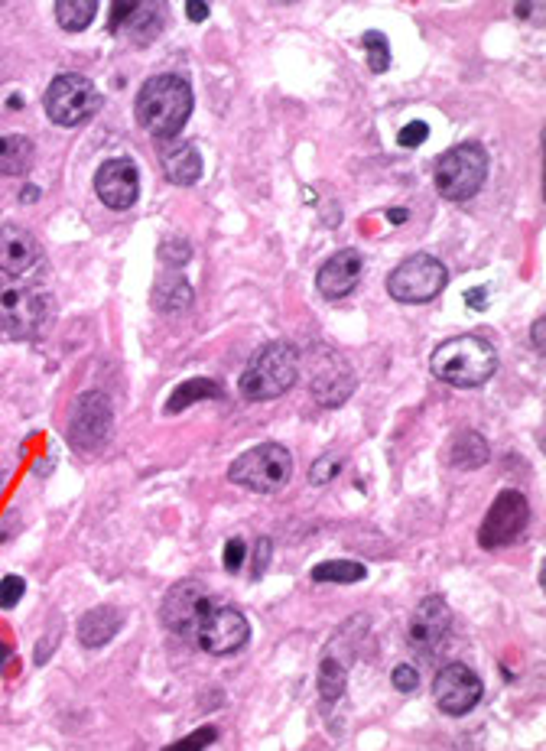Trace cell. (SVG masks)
I'll return each instance as SVG.
<instances>
[{"label": "cell", "mask_w": 546, "mask_h": 751, "mask_svg": "<svg viewBox=\"0 0 546 751\" xmlns=\"http://www.w3.org/2000/svg\"><path fill=\"white\" fill-rule=\"evenodd\" d=\"M446 283H449V270L439 257L413 254L390 270L387 293H390V300H397L403 306H420V303H433L436 296L446 290Z\"/></svg>", "instance_id": "obj_8"}, {"label": "cell", "mask_w": 546, "mask_h": 751, "mask_svg": "<svg viewBox=\"0 0 546 751\" xmlns=\"http://www.w3.org/2000/svg\"><path fill=\"white\" fill-rule=\"evenodd\" d=\"M218 400V397H225V387H221L218 381H212V378H189V381H182L173 394H169V400H166V413H179V410H186V407H192V404H199V400Z\"/></svg>", "instance_id": "obj_25"}, {"label": "cell", "mask_w": 546, "mask_h": 751, "mask_svg": "<svg viewBox=\"0 0 546 751\" xmlns=\"http://www.w3.org/2000/svg\"><path fill=\"white\" fill-rule=\"evenodd\" d=\"M533 348H537V352H546V319L543 316L533 322Z\"/></svg>", "instance_id": "obj_39"}, {"label": "cell", "mask_w": 546, "mask_h": 751, "mask_svg": "<svg viewBox=\"0 0 546 751\" xmlns=\"http://www.w3.org/2000/svg\"><path fill=\"white\" fill-rule=\"evenodd\" d=\"M4 478H7V475H4V472H0V491H4Z\"/></svg>", "instance_id": "obj_45"}, {"label": "cell", "mask_w": 546, "mask_h": 751, "mask_svg": "<svg viewBox=\"0 0 546 751\" xmlns=\"http://www.w3.org/2000/svg\"><path fill=\"white\" fill-rule=\"evenodd\" d=\"M101 105H104V98L95 88V82L85 79V75H78V72L56 75V79L49 82L46 98H43L49 121L59 124V127H78V124L91 121L101 111Z\"/></svg>", "instance_id": "obj_7"}, {"label": "cell", "mask_w": 546, "mask_h": 751, "mask_svg": "<svg viewBox=\"0 0 546 751\" xmlns=\"http://www.w3.org/2000/svg\"><path fill=\"white\" fill-rule=\"evenodd\" d=\"M345 673H348L345 660L335 657V651H329V654L322 657V667H319V693H322L325 703H335V699L342 696V690H345Z\"/></svg>", "instance_id": "obj_28"}, {"label": "cell", "mask_w": 546, "mask_h": 751, "mask_svg": "<svg viewBox=\"0 0 546 751\" xmlns=\"http://www.w3.org/2000/svg\"><path fill=\"white\" fill-rule=\"evenodd\" d=\"M368 576V569L355 560H325L319 566H312L309 579L312 582H335V586H348V582H361Z\"/></svg>", "instance_id": "obj_27"}, {"label": "cell", "mask_w": 546, "mask_h": 751, "mask_svg": "<svg viewBox=\"0 0 546 751\" xmlns=\"http://www.w3.org/2000/svg\"><path fill=\"white\" fill-rule=\"evenodd\" d=\"M228 478L247 491H257V495H273V491L290 485L293 456L280 443H260L231 462Z\"/></svg>", "instance_id": "obj_6"}, {"label": "cell", "mask_w": 546, "mask_h": 751, "mask_svg": "<svg viewBox=\"0 0 546 751\" xmlns=\"http://www.w3.org/2000/svg\"><path fill=\"white\" fill-rule=\"evenodd\" d=\"M387 218H390V222H394V225H403V222H407V209H394V212H387Z\"/></svg>", "instance_id": "obj_42"}, {"label": "cell", "mask_w": 546, "mask_h": 751, "mask_svg": "<svg viewBox=\"0 0 546 751\" xmlns=\"http://www.w3.org/2000/svg\"><path fill=\"white\" fill-rule=\"evenodd\" d=\"M390 680H394L400 693H413L416 686H420V673H416V667H410V664H397L394 670H390Z\"/></svg>", "instance_id": "obj_34"}, {"label": "cell", "mask_w": 546, "mask_h": 751, "mask_svg": "<svg viewBox=\"0 0 546 751\" xmlns=\"http://www.w3.org/2000/svg\"><path fill=\"white\" fill-rule=\"evenodd\" d=\"M156 254H160V261L166 264V267H182L192 257V248H189V241L186 238H163V244L156 248Z\"/></svg>", "instance_id": "obj_30"}, {"label": "cell", "mask_w": 546, "mask_h": 751, "mask_svg": "<svg viewBox=\"0 0 546 751\" xmlns=\"http://www.w3.org/2000/svg\"><path fill=\"white\" fill-rule=\"evenodd\" d=\"M4 660H7V647H0V667H4Z\"/></svg>", "instance_id": "obj_44"}, {"label": "cell", "mask_w": 546, "mask_h": 751, "mask_svg": "<svg viewBox=\"0 0 546 751\" xmlns=\"http://www.w3.org/2000/svg\"><path fill=\"white\" fill-rule=\"evenodd\" d=\"M361 46L368 49V66H371V72H387V66H390V43L384 40V33H377V30H368L361 36Z\"/></svg>", "instance_id": "obj_29"}, {"label": "cell", "mask_w": 546, "mask_h": 751, "mask_svg": "<svg viewBox=\"0 0 546 751\" xmlns=\"http://www.w3.org/2000/svg\"><path fill=\"white\" fill-rule=\"evenodd\" d=\"M351 391H355V378H351L348 368L338 374L335 358H332V368L316 371V378H312V397H316L322 407H342L351 397Z\"/></svg>", "instance_id": "obj_21"}, {"label": "cell", "mask_w": 546, "mask_h": 751, "mask_svg": "<svg viewBox=\"0 0 546 751\" xmlns=\"http://www.w3.org/2000/svg\"><path fill=\"white\" fill-rule=\"evenodd\" d=\"M361 277H364V254L358 248H345L319 267L316 290L325 300H345L348 293L358 290Z\"/></svg>", "instance_id": "obj_17"}, {"label": "cell", "mask_w": 546, "mask_h": 751, "mask_svg": "<svg viewBox=\"0 0 546 751\" xmlns=\"http://www.w3.org/2000/svg\"><path fill=\"white\" fill-rule=\"evenodd\" d=\"M153 306L160 313H182L192 306V287L182 274H163L153 287Z\"/></svg>", "instance_id": "obj_24"}, {"label": "cell", "mask_w": 546, "mask_h": 751, "mask_svg": "<svg viewBox=\"0 0 546 751\" xmlns=\"http://www.w3.org/2000/svg\"><path fill=\"white\" fill-rule=\"evenodd\" d=\"M452 634V612L442 595H426L410 618V647L420 657L433 660L442 654Z\"/></svg>", "instance_id": "obj_13"}, {"label": "cell", "mask_w": 546, "mask_h": 751, "mask_svg": "<svg viewBox=\"0 0 546 751\" xmlns=\"http://www.w3.org/2000/svg\"><path fill=\"white\" fill-rule=\"evenodd\" d=\"M134 10V4H114L111 7V33H117L124 27V20H127V14Z\"/></svg>", "instance_id": "obj_38"}, {"label": "cell", "mask_w": 546, "mask_h": 751, "mask_svg": "<svg viewBox=\"0 0 546 751\" xmlns=\"http://www.w3.org/2000/svg\"><path fill=\"white\" fill-rule=\"evenodd\" d=\"M299 378V352L290 342H267L247 361L238 378L244 400H273L283 397Z\"/></svg>", "instance_id": "obj_3"}, {"label": "cell", "mask_w": 546, "mask_h": 751, "mask_svg": "<svg viewBox=\"0 0 546 751\" xmlns=\"http://www.w3.org/2000/svg\"><path fill=\"white\" fill-rule=\"evenodd\" d=\"M192 88L182 75L163 72L153 75L140 85L134 101V118L137 124L156 140H173L182 134V127L192 118Z\"/></svg>", "instance_id": "obj_1"}, {"label": "cell", "mask_w": 546, "mask_h": 751, "mask_svg": "<svg viewBox=\"0 0 546 751\" xmlns=\"http://www.w3.org/2000/svg\"><path fill=\"white\" fill-rule=\"evenodd\" d=\"M244 540L241 537H231L228 543H225V569L228 573H241V566H244Z\"/></svg>", "instance_id": "obj_35"}, {"label": "cell", "mask_w": 546, "mask_h": 751, "mask_svg": "<svg viewBox=\"0 0 546 751\" xmlns=\"http://www.w3.org/2000/svg\"><path fill=\"white\" fill-rule=\"evenodd\" d=\"M163 14H166L163 4H134V10L127 14L124 27L117 30V33L127 36L130 43L143 46V43H150V40H156V36H160L163 20H166Z\"/></svg>", "instance_id": "obj_20"}, {"label": "cell", "mask_w": 546, "mask_h": 751, "mask_svg": "<svg viewBox=\"0 0 546 751\" xmlns=\"http://www.w3.org/2000/svg\"><path fill=\"white\" fill-rule=\"evenodd\" d=\"M433 696H436V706L446 712V716H465V712H472L481 703L485 683H481L478 673L468 670L465 664H446L433 680Z\"/></svg>", "instance_id": "obj_14"}, {"label": "cell", "mask_w": 546, "mask_h": 751, "mask_svg": "<svg viewBox=\"0 0 546 751\" xmlns=\"http://www.w3.org/2000/svg\"><path fill=\"white\" fill-rule=\"evenodd\" d=\"M52 14H56V23L65 33H78L91 27V20L98 14V4L95 0H59V4L52 7Z\"/></svg>", "instance_id": "obj_26"}, {"label": "cell", "mask_w": 546, "mask_h": 751, "mask_svg": "<svg viewBox=\"0 0 546 751\" xmlns=\"http://www.w3.org/2000/svg\"><path fill=\"white\" fill-rule=\"evenodd\" d=\"M23 595H26V579H20V576L0 579V608H17Z\"/></svg>", "instance_id": "obj_33"}, {"label": "cell", "mask_w": 546, "mask_h": 751, "mask_svg": "<svg viewBox=\"0 0 546 751\" xmlns=\"http://www.w3.org/2000/svg\"><path fill=\"white\" fill-rule=\"evenodd\" d=\"M212 608H215V602H212V595H208V589L202 586V582L182 579L166 592V599L160 605V618L173 634L195 638L199 628H202L205 615L212 612Z\"/></svg>", "instance_id": "obj_12"}, {"label": "cell", "mask_w": 546, "mask_h": 751, "mask_svg": "<svg viewBox=\"0 0 546 751\" xmlns=\"http://www.w3.org/2000/svg\"><path fill=\"white\" fill-rule=\"evenodd\" d=\"M160 163H163V173L173 186H195L202 179V153L189 140H173V144H166L160 153Z\"/></svg>", "instance_id": "obj_18"}, {"label": "cell", "mask_w": 546, "mask_h": 751, "mask_svg": "<svg viewBox=\"0 0 546 751\" xmlns=\"http://www.w3.org/2000/svg\"><path fill=\"white\" fill-rule=\"evenodd\" d=\"M530 521V504L517 488H504L498 498L491 501L478 530V547L481 550H504L524 537Z\"/></svg>", "instance_id": "obj_9"}, {"label": "cell", "mask_w": 546, "mask_h": 751, "mask_svg": "<svg viewBox=\"0 0 546 751\" xmlns=\"http://www.w3.org/2000/svg\"><path fill=\"white\" fill-rule=\"evenodd\" d=\"M0 274L23 283H36L46 274L43 244L36 241L33 231L13 222H0Z\"/></svg>", "instance_id": "obj_11"}, {"label": "cell", "mask_w": 546, "mask_h": 751, "mask_svg": "<svg viewBox=\"0 0 546 751\" xmlns=\"http://www.w3.org/2000/svg\"><path fill=\"white\" fill-rule=\"evenodd\" d=\"M215 738H218V729H212V725H208V729H199V732H192L189 738H182V742H179V745H173L169 751H182V748H208V745L215 742Z\"/></svg>", "instance_id": "obj_36"}, {"label": "cell", "mask_w": 546, "mask_h": 751, "mask_svg": "<svg viewBox=\"0 0 546 751\" xmlns=\"http://www.w3.org/2000/svg\"><path fill=\"white\" fill-rule=\"evenodd\" d=\"M270 550H273V543L267 540V537H260L257 540V547H254V566H251V579H260L267 573V563H270Z\"/></svg>", "instance_id": "obj_37"}, {"label": "cell", "mask_w": 546, "mask_h": 751, "mask_svg": "<svg viewBox=\"0 0 546 751\" xmlns=\"http://www.w3.org/2000/svg\"><path fill=\"white\" fill-rule=\"evenodd\" d=\"M426 140H429V124H426V121H410V124H403L400 134H397V144L407 147V150L423 147Z\"/></svg>", "instance_id": "obj_32"}, {"label": "cell", "mask_w": 546, "mask_h": 751, "mask_svg": "<svg viewBox=\"0 0 546 751\" xmlns=\"http://www.w3.org/2000/svg\"><path fill=\"white\" fill-rule=\"evenodd\" d=\"M36 147L23 134H4L0 137V176H23L33 170Z\"/></svg>", "instance_id": "obj_23"}, {"label": "cell", "mask_w": 546, "mask_h": 751, "mask_svg": "<svg viewBox=\"0 0 546 751\" xmlns=\"http://www.w3.org/2000/svg\"><path fill=\"white\" fill-rule=\"evenodd\" d=\"M465 300H468V306H475V309H485L488 303H485V287H478V290H468L465 293Z\"/></svg>", "instance_id": "obj_41"}, {"label": "cell", "mask_w": 546, "mask_h": 751, "mask_svg": "<svg viewBox=\"0 0 546 751\" xmlns=\"http://www.w3.org/2000/svg\"><path fill=\"white\" fill-rule=\"evenodd\" d=\"M186 14H189V20L202 23L208 14H212V7H208V4H195V0H189V4H186Z\"/></svg>", "instance_id": "obj_40"}, {"label": "cell", "mask_w": 546, "mask_h": 751, "mask_svg": "<svg viewBox=\"0 0 546 751\" xmlns=\"http://www.w3.org/2000/svg\"><path fill=\"white\" fill-rule=\"evenodd\" d=\"M429 371L433 378H439L449 387H481L494 378L498 371V352L488 339L481 335H455V339H446L442 345H436L433 358H429Z\"/></svg>", "instance_id": "obj_2"}, {"label": "cell", "mask_w": 546, "mask_h": 751, "mask_svg": "<svg viewBox=\"0 0 546 751\" xmlns=\"http://www.w3.org/2000/svg\"><path fill=\"white\" fill-rule=\"evenodd\" d=\"M114 430V410L108 394L101 391H85L78 394L75 407L69 413V443L78 452H95L108 443Z\"/></svg>", "instance_id": "obj_10"}, {"label": "cell", "mask_w": 546, "mask_h": 751, "mask_svg": "<svg viewBox=\"0 0 546 751\" xmlns=\"http://www.w3.org/2000/svg\"><path fill=\"white\" fill-rule=\"evenodd\" d=\"M488 166L491 157L488 150L475 144V140H465V144H455L446 150L436 163V189L442 199L449 202H465L481 192L488 179Z\"/></svg>", "instance_id": "obj_5"}, {"label": "cell", "mask_w": 546, "mask_h": 751, "mask_svg": "<svg viewBox=\"0 0 546 751\" xmlns=\"http://www.w3.org/2000/svg\"><path fill=\"white\" fill-rule=\"evenodd\" d=\"M342 472V459L338 456H319L316 462H312V469H309V482L312 485H325V482H332V478Z\"/></svg>", "instance_id": "obj_31"}, {"label": "cell", "mask_w": 546, "mask_h": 751, "mask_svg": "<svg viewBox=\"0 0 546 751\" xmlns=\"http://www.w3.org/2000/svg\"><path fill=\"white\" fill-rule=\"evenodd\" d=\"M247 638H251V625H247V618L231 605H215L212 612L205 615L199 634H195L202 651L215 657H228L234 651H241Z\"/></svg>", "instance_id": "obj_15"}, {"label": "cell", "mask_w": 546, "mask_h": 751, "mask_svg": "<svg viewBox=\"0 0 546 751\" xmlns=\"http://www.w3.org/2000/svg\"><path fill=\"white\" fill-rule=\"evenodd\" d=\"M56 316L52 296L36 283L0 277V332L10 339H39Z\"/></svg>", "instance_id": "obj_4"}, {"label": "cell", "mask_w": 546, "mask_h": 751, "mask_svg": "<svg viewBox=\"0 0 546 751\" xmlns=\"http://www.w3.org/2000/svg\"><path fill=\"white\" fill-rule=\"evenodd\" d=\"M20 199H23V202H36V199H39V189H23Z\"/></svg>", "instance_id": "obj_43"}, {"label": "cell", "mask_w": 546, "mask_h": 751, "mask_svg": "<svg viewBox=\"0 0 546 751\" xmlns=\"http://www.w3.org/2000/svg\"><path fill=\"white\" fill-rule=\"evenodd\" d=\"M95 196L101 199L104 209L127 212L134 209L140 199V173L137 163L127 157L104 160L95 173Z\"/></svg>", "instance_id": "obj_16"}, {"label": "cell", "mask_w": 546, "mask_h": 751, "mask_svg": "<svg viewBox=\"0 0 546 751\" xmlns=\"http://www.w3.org/2000/svg\"><path fill=\"white\" fill-rule=\"evenodd\" d=\"M446 459H449V465L452 469H481L488 459H491V449H488V443H485V436L481 433H475V430H459L452 436V443H449V452H446Z\"/></svg>", "instance_id": "obj_22"}, {"label": "cell", "mask_w": 546, "mask_h": 751, "mask_svg": "<svg viewBox=\"0 0 546 751\" xmlns=\"http://www.w3.org/2000/svg\"><path fill=\"white\" fill-rule=\"evenodd\" d=\"M124 628V612L121 608H91V612L82 615L78 621V641L85 647H104L111 638H117V631Z\"/></svg>", "instance_id": "obj_19"}]
</instances>
